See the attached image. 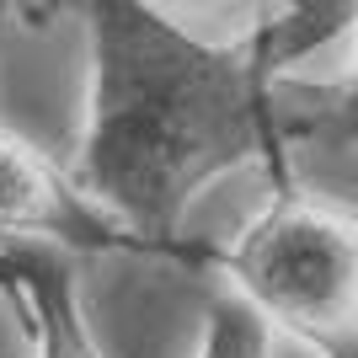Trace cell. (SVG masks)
I'll use <instances>...</instances> for the list:
<instances>
[{
  "label": "cell",
  "mask_w": 358,
  "mask_h": 358,
  "mask_svg": "<svg viewBox=\"0 0 358 358\" xmlns=\"http://www.w3.org/2000/svg\"><path fill=\"white\" fill-rule=\"evenodd\" d=\"M0 236L54 241L64 252H134V241L113 214H102L70 171L38 161L16 134L0 129Z\"/></svg>",
  "instance_id": "3957f363"
},
{
  "label": "cell",
  "mask_w": 358,
  "mask_h": 358,
  "mask_svg": "<svg viewBox=\"0 0 358 358\" xmlns=\"http://www.w3.org/2000/svg\"><path fill=\"white\" fill-rule=\"evenodd\" d=\"M193 358H273V321L257 310L252 299H241L224 284L209 299L203 315V337H198Z\"/></svg>",
  "instance_id": "5b68a950"
},
{
  "label": "cell",
  "mask_w": 358,
  "mask_h": 358,
  "mask_svg": "<svg viewBox=\"0 0 358 358\" xmlns=\"http://www.w3.org/2000/svg\"><path fill=\"white\" fill-rule=\"evenodd\" d=\"M214 268L321 358H358V214L284 177L236 246L214 252Z\"/></svg>",
  "instance_id": "7a4b0ae2"
},
{
  "label": "cell",
  "mask_w": 358,
  "mask_h": 358,
  "mask_svg": "<svg viewBox=\"0 0 358 358\" xmlns=\"http://www.w3.org/2000/svg\"><path fill=\"white\" fill-rule=\"evenodd\" d=\"M86 22V123L70 182L129 230L134 252L209 262L182 246V220L236 166L294 177L289 123L273 107L284 64L278 16L252 38L209 43L155 0H75Z\"/></svg>",
  "instance_id": "6da1fadb"
},
{
  "label": "cell",
  "mask_w": 358,
  "mask_h": 358,
  "mask_svg": "<svg viewBox=\"0 0 358 358\" xmlns=\"http://www.w3.org/2000/svg\"><path fill=\"white\" fill-rule=\"evenodd\" d=\"M0 294L22 315L32 337V358H102L64 246L0 236Z\"/></svg>",
  "instance_id": "277c9868"
}]
</instances>
